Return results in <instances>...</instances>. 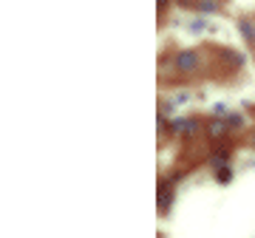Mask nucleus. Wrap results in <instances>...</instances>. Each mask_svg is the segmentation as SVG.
<instances>
[{
  "label": "nucleus",
  "mask_w": 255,
  "mask_h": 238,
  "mask_svg": "<svg viewBox=\"0 0 255 238\" xmlns=\"http://www.w3.org/2000/svg\"><path fill=\"white\" fill-rule=\"evenodd\" d=\"M184 31L193 37H201V34H207V31H213V23L204 14H193V17L184 20Z\"/></svg>",
  "instance_id": "nucleus-5"
},
{
  "label": "nucleus",
  "mask_w": 255,
  "mask_h": 238,
  "mask_svg": "<svg viewBox=\"0 0 255 238\" xmlns=\"http://www.w3.org/2000/svg\"><path fill=\"white\" fill-rule=\"evenodd\" d=\"M167 133H170V136H182V139H193V136H199V133H201V119H199V117H187V114L170 117Z\"/></svg>",
  "instance_id": "nucleus-2"
},
{
  "label": "nucleus",
  "mask_w": 255,
  "mask_h": 238,
  "mask_svg": "<svg viewBox=\"0 0 255 238\" xmlns=\"http://www.w3.org/2000/svg\"><path fill=\"white\" fill-rule=\"evenodd\" d=\"M224 122H227V128L230 133H241V130L250 125V117H247L244 111H238V108H230L227 114H224Z\"/></svg>",
  "instance_id": "nucleus-6"
},
{
  "label": "nucleus",
  "mask_w": 255,
  "mask_h": 238,
  "mask_svg": "<svg viewBox=\"0 0 255 238\" xmlns=\"http://www.w3.org/2000/svg\"><path fill=\"white\" fill-rule=\"evenodd\" d=\"M213 179H216V184H221V187L233 182V179H236V167H233V162H230V165L216 167V170H213Z\"/></svg>",
  "instance_id": "nucleus-12"
},
{
  "label": "nucleus",
  "mask_w": 255,
  "mask_h": 238,
  "mask_svg": "<svg viewBox=\"0 0 255 238\" xmlns=\"http://www.w3.org/2000/svg\"><path fill=\"white\" fill-rule=\"evenodd\" d=\"M167 6H170V0H159V14H162V11H167Z\"/></svg>",
  "instance_id": "nucleus-14"
},
{
  "label": "nucleus",
  "mask_w": 255,
  "mask_h": 238,
  "mask_svg": "<svg viewBox=\"0 0 255 238\" xmlns=\"http://www.w3.org/2000/svg\"><path fill=\"white\" fill-rule=\"evenodd\" d=\"M201 65H204V57H201V48H179L173 54V71L176 74H199Z\"/></svg>",
  "instance_id": "nucleus-1"
},
{
  "label": "nucleus",
  "mask_w": 255,
  "mask_h": 238,
  "mask_svg": "<svg viewBox=\"0 0 255 238\" xmlns=\"http://www.w3.org/2000/svg\"><path fill=\"white\" fill-rule=\"evenodd\" d=\"M221 57H224V63H227L233 71H241V68L247 65V54L244 51H238V48H224Z\"/></svg>",
  "instance_id": "nucleus-10"
},
{
  "label": "nucleus",
  "mask_w": 255,
  "mask_h": 238,
  "mask_svg": "<svg viewBox=\"0 0 255 238\" xmlns=\"http://www.w3.org/2000/svg\"><path fill=\"white\" fill-rule=\"evenodd\" d=\"M196 14L216 17V14H221V3L219 0H196Z\"/></svg>",
  "instance_id": "nucleus-11"
},
{
  "label": "nucleus",
  "mask_w": 255,
  "mask_h": 238,
  "mask_svg": "<svg viewBox=\"0 0 255 238\" xmlns=\"http://www.w3.org/2000/svg\"><path fill=\"white\" fill-rule=\"evenodd\" d=\"M204 130H207L210 139H224V136H230V128H227V122H224V117H210L207 125H204Z\"/></svg>",
  "instance_id": "nucleus-8"
},
{
  "label": "nucleus",
  "mask_w": 255,
  "mask_h": 238,
  "mask_svg": "<svg viewBox=\"0 0 255 238\" xmlns=\"http://www.w3.org/2000/svg\"><path fill=\"white\" fill-rule=\"evenodd\" d=\"M233 162V150L230 147H216V150H210V156H207V165L216 170V167H221V165H230Z\"/></svg>",
  "instance_id": "nucleus-9"
},
{
  "label": "nucleus",
  "mask_w": 255,
  "mask_h": 238,
  "mask_svg": "<svg viewBox=\"0 0 255 238\" xmlns=\"http://www.w3.org/2000/svg\"><path fill=\"white\" fill-rule=\"evenodd\" d=\"M236 31H238V37L244 40V46H250V48L255 46V20L253 17H238Z\"/></svg>",
  "instance_id": "nucleus-7"
},
{
  "label": "nucleus",
  "mask_w": 255,
  "mask_h": 238,
  "mask_svg": "<svg viewBox=\"0 0 255 238\" xmlns=\"http://www.w3.org/2000/svg\"><path fill=\"white\" fill-rule=\"evenodd\" d=\"M173 202H176V184L170 179H162L159 182V193H156V207H159V213H170L173 210Z\"/></svg>",
  "instance_id": "nucleus-3"
},
{
  "label": "nucleus",
  "mask_w": 255,
  "mask_h": 238,
  "mask_svg": "<svg viewBox=\"0 0 255 238\" xmlns=\"http://www.w3.org/2000/svg\"><path fill=\"white\" fill-rule=\"evenodd\" d=\"M250 147H253V150H255V133H253V139H250Z\"/></svg>",
  "instance_id": "nucleus-15"
},
{
  "label": "nucleus",
  "mask_w": 255,
  "mask_h": 238,
  "mask_svg": "<svg viewBox=\"0 0 255 238\" xmlns=\"http://www.w3.org/2000/svg\"><path fill=\"white\" fill-rule=\"evenodd\" d=\"M193 102V91H176V94H170V97H164V105L159 111H164L167 117H173L179 108H184V105H190Z\"/></svg>",
  "instance_id": "nucleus-4"
},
{
  "label": "nucleus",
  "mask_w": 255,
  "mask_h": 238,
  "mask_svg": "<svg viewBox=\"0 0 255 238\" xmlns=\"http://www.w3.org/2000/svg\"><path fill=\"white\" fill-rule=\"evenodd\" d=\"M233 108V105H230V102H213V105H210V117H224V114H227V111Z\"/></svg>",
  "instance_id": "nucleus-13"
}]
</instances>
